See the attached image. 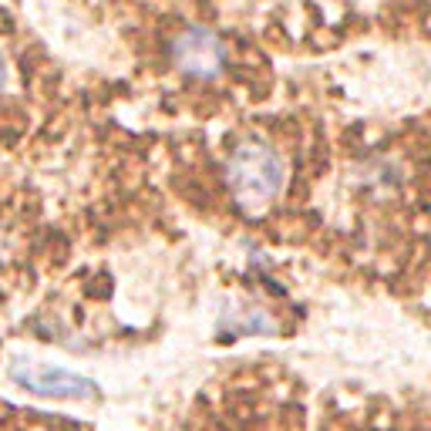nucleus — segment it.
<instances>
[{"mask_svg": "<svg viewBox=\"0 0 431 431\" xmlns=\"http://www.w3.org/2000/svg\"><path fill=\"white\" fill-rule=\"evenodd\" d=\"M286 182V165L259 138H243L226 158V185L236 205L250 216H263Z\"/></svg>", "mask_w": 431, "mask_h": 431, "instance_id": "f257e3e1", "label": "nucleus"}, {"mask_svg": "<svg viewBox=\"0 0 431 431\" xmlns=\"http://www.w3.org/2000/svg\"><path fill=\"white\" fill-rule=\"evenodd\" d=\"M10 378L21 384L30 394L41 398H75V401H98V384L81 378L68 367H54V364H41L30 357H14L10 360Z\"/></svg>", "mask_w": 431, "mask_h": 431, "instance_id": "f03ea898", "label": "nucleus"}, {"mask_svg": "<svg viewBox=\"0 0 431 431\" xmlns=\"http://www.w3.org/2000/svg\"><path fill=\"white\" fill-rule=\"evenodd\" d=\"M172 61L182 75L199 77V81H212L226 71L229 51L223 37L209 27H189L172 41Z\"/></svg>", "mask_w": 431, "mask_h": 431, "instance_id": "7ed1b4c3", "label": "nucleus"}, {"mask_svg": "<svg viewBox=\"0 0 431 431\" xmlns=\"http://www.w3.org/2000/svg\"><path fill=\"white\" fill-rule=\"evenodd\" d=\"M246 337V333H277V320L266 313V310H259V306H246V310H239V313H226L223 317V324H219V337L229 340V337Z\"/></svg>", "mask_w": 431, "mask_h": 431, "instance_id": "20e7f679", "label": "nucleus"}, {"mask_svg": "<svg viewBox=\"0 0 431 431\" xmlns=\"http://www.w3.org/2000/svg\"><path fill=\"white\" fill-rule=\"evenodd\" d=\"M3 88H7V61L0 57V91H3Z\"/></svg>", "mask_w": 431, "mask_h": 431, "instance_id": "39448f33", "label": "nucleus"}]
</instances>
